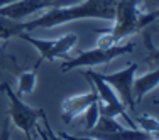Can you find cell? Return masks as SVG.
<instances>
[{
  "instance_id": "30bf717a",
  "label": "cell",
  "mask_w": 159,
  "mask_h": 140,
  "mask_svg": "<svg viewBox=\"0 0 159 140\" xmlns=\"http://www.w3.org/2000/svg\"><path fill=\"white\" fill-rule=\"evenodd\" d=\"M122 125L117 122L113 116H107V115H100L98 116V122L95 123V127L92 128V133L95 135L98 138H108L112 133H115V132L122 130Z\"/></svg>"
},
{
  "instance_id": "9a60e30c",
  "label": "cell",
  "mask_w": 159,
  "mask_h": 140,
  "mask_svg": "<svg viewBox=\"0 0 159 140\" xmlns=\"http://www.w3.org/2000/svg\"><path fill=\"white\" fill-rule=\"evenodd\" d=\"M48 3V9H61V7H70L75 3H80L83 0H44Z\"/></svg>"
},
{
  "instance_id": "ba28073f",
  "label": "cell",
  "mask_w": 159,
  "mask_h": 140,
  "mask_svg": "<svg viewBox=\"0 0 159 140\" xmlns=\"http://www.w3.org/2000/svg\"><path fill=\"white\" fill-rule=\"evenodd\" d=\"M44 9H48V3L44 0H19L5 7H0V15L9 17L12 20H22Z\"/></svg>"
},
{
  "instance_id": "ac0fdd59",
  "label": "cell",
  "mask_w": 159,
  "mask_h": 140,
  "mask_svg": "<svg viewBox=\"0 0 159 140\" xmlns=\"http://www.w3.org/2000/svg\"><path fill=\"white\" fill-rule=\"evenodd\" d=\"M0 68H7V63H5V59H3V56H2V49H0Z\"/></svg>"
},
{
  "instance_id": "3957f363",
  "label": "cell",
  "mask_w": 159,
  "mask_h": 140,
  "mask_svg": "<svg viewBox=\"0 0 159 140\" xmlns=\"http://www.w3.org/2000/svg\"><path fill=\"white\" fill-rule=\"evenodd\" d=\"M85 76L88 81L93 83V86L97 88V93H98V110H100V115H107V116H120L124 120L129 128H135V123L130 116L127 115V108L122 101L119 100V96L115 94V91L112 90V86L108 83H105L103 79L100 78V74L97 71H85Z\"/></svg>"
},
{
  "instance_id": "8992f818",
  "label": "cell",
  "mask_w": 159,
  "mask_h": 140,
  "mask_svg": "<svg viewBox=\"0 0 159 140\" xmlns=\"http://www.w3.org/2000/svg\"><path fill=\"white\" fill-rule=\"evenodd\" d=\"M137 69H139V64L134 63V64H129L125 69L117 71V73H110V74L98 73L105 83H108L112 86V90H115L120 94L122 103L129 110H134L135 105H137L135 103V98H134V93H132V81H134V76L137 73Z\"/></svg>"
},
{
  "instance_id": "e0dca14e",
  "label": "cell",
  "mask_w": 159,
  "mask_h": 140,
  "mask_svg": "<svg viewBox=\"0 0 159 140\" xmlns=\"http://www.w3.org/2000/svg\"><path fill=\"white\" fill-rule=\"evenodd\" d=\"M14 2H19V0H0V7H5V5L14 3Z\"/></svg>"
},
{
  "instance_id": "6da1fadb",
  "label": "cell",
  "mask_w": 159,
  "mask_h": 140,
  "mask_svg": "<svg viewBox=\"0 0 159 140\" xmlns=\"http://www.w3.org/2000/svg\"><path fill=\"white\" fill-rule=\"evenodd\" d=\"M119 0H83L80 3L61 9H49L44 15L34 19V20L24 22V29L34 31V29H51L56 25L68 24L80 19H103V20H113L115 7Z\"/></svg>"
},
{
  "instance_id": "4fadbf2b",
  "label": "cell",
  "mask_w": 159,
  "mask_h": 140,
  "mask_svg": "<svg viewBox=\"0 0 159 140\" xmlns=\"http://www.w3.org/2000/svg\"><path fill=\"white\" fill-rule=\"evenodd\" d=\"M100 116V110H98V103H92L88 108L85 110V123H86V130H92L95 127V123L98 122Z\"/></svg>"
},
{
  "instance_id": "7a4b0ae2",
  "label": "cell",
  "mask_w": 159,
  "mask_h": 140,
  "mask_svg": "<svg viewBox=\"0 0 159 140\" xmlns=\"http://www.w3.org/2000/svg\"><path fill=\"white\" fill-rule=\"evenodd\" d=\"M134 51V44L127 42V44H112V46L102 47L97 46L95 49H90V51H83L80 52L75 58L66 59L61 64V71L63 73H68L71 69H76L80 66H100V64H107L113 61L115 58L124 54H129V52Z\"/></svg>"
},
{
  "instance_id": "5bb4252c",
  "label": "cell",
  "mask_w": 159,
  "mask_h": 140,
  "mask_svg": "<svg viewBox=\"0 0 159 140\" xmlns=\"http://www.w3.org/2000/svg\"><path fill=\"white\" fill-rule=\"evenodd\" d=\"M137 125L139 128L144 132H147V133H157V120L152 118V116L149 115H144V116H139L137 118Z\"/></svg>"
},
{
  "instance_id": "7c38bea8",
  "label": "cell",
  "mask_w": 159,
  "mask_h": 140,
  "mask_svg": "<svg viewBox=\"0 0 159 140\" xmlns=\"http://www.w3.org/2000/svg\"><path fill=\"white\" fill-rule=\"evenodd\" d=\"M36 83H37L36 69L20 73V74H19V93H20V94H24V93H32L34 88H36Z\"/></svg>"
},
{
  "instance_id": "2e32d148",
  "label": "cell",
  "mask_w": 159,
  "mask_h": 140,
  "mask_svg": "<svg viewBox=\"0 0 159 140\" xmlns=\"http://www.w3.org/2000/svg\"><path fill=\"white\" fill-rule=\"evenodd\" d=\"M157 2H159V0H139V9L142 10V5H146L147 9H149V5H154V7H156Z\"/></svg>"
},
{
  "instance_id": "52a82bcc",
  "label": "cell",
  "mask_w": 159,
  "mask_h": 140,
  "mask_svg": "<svg viewBox=\"0 0 159 140\" xmlns=\"http://www.w3.org/2000/svg\"><path fill=\"white\" fill-rule=\"evenodd\" d=\"M88 83H90V91L88 93L68 96L61 103V116H63V120L66 125H71V122H73L76 116H80L81 113H85V110L98 100L97 88L93 86L92 81H88Z\"/></svg>"
},
{
  "instance_id": "277c9868",
  "label": "cell",
  "mask_w": 159,
  "mask_h": 140,
  "mask_svg": "<svg viewBox=\"0 0 159 140\" xmlns=\"http://www.w3.org/2000/svg\"><path fill=\"white\" fill-rule=\"evenodd\" d=\"M2 91L7 94V98H9V101H10L9 115H10V118H12V123L24 132L25 137L31 138L32 130L37 125V120H39V116L44 115V112L43 110H36V108L29 107L27 103H24V101L20 100V96L12 91L9 83H3L2 85Z\"/></svg>"
},
{
  "instance_id": "9c48e42d",
  "label": "cell",
  "mask_w": 159,
  "mask_h": 140,
  "mask_svg": "<svg viewBox=\"0 0 159 140\" xmlns=\"http://www.w3.org/2000/svg\"><path fill=\"white\" fill-rule=\"evenodd\" d=\"M157 78H159L157 69H152V71H149V73L142 74V76H139V78L134 76V81H132V93H134L135 103H139L147 93L156 88Z\"/></svg>"
},
{
  "instance_id": "8fae6325",
  "label": "cell",
  "mask_w": 159,
  "mask_h": 140,
  "mask_svg": "<svg viewBox=\"0 0 159 140\" xmlns=\"http://www.w3.org/2000/svg\"><path fill=\"white\" fill-rule=\"evenodd\" d=\"M20 32H25L24 29V22L20 20H12L9 17L0 15V39L7 41L10 37H16Z\"/></svg>"
},
{
  "instance_id": "5b68a950",
  "label": "cell",
  "mask_w": 159,
  "mask_h": 140,
  "mask_svg": "<svg viewBox=\"0 0 159 140\" xmlns=\"http://www.w3.org/2000/svg\"><path fill=\"white\" fill-rule=\"evenodd\" d=\"M19 36L25 41V42L32 44L34 47L39 51V61L36 63V68L39 66L41 63L44 61H52L56 58H66V54L71 51L78 42V36L76 34H66V36H61L58 39H36V37L29 36L25 32H20Z\"/></svg>"
}]
</instances>
